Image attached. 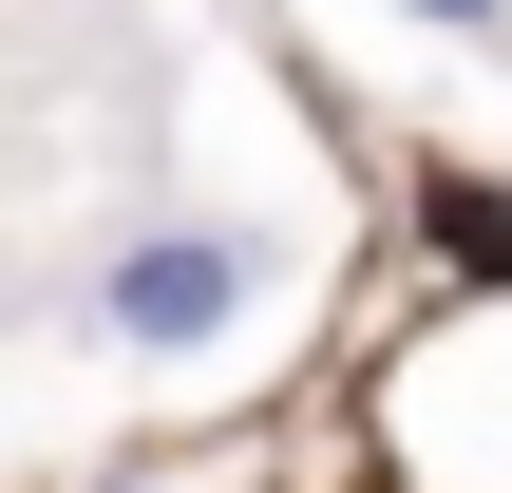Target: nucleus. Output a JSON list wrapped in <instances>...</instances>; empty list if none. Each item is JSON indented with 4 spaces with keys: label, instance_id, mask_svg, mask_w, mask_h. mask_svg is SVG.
I'll list each match as a JSON object with an SVG mask.
<instances>
[{
    "label": "nucleus",
    "instance_id": "obj_2",
    "mask_svg": "<svg viewBox=\"0 0 512 493\" xmlns=\"http://www.w3.org/2000/svg\"><path fill=\"white\" fill-rule=\"evenodd\" d=\"M418 19H512V0H418Z\"/></svg>",
    "mask_w": 512,
    "mask_h": 493
},
{
    "label": "nucleus",
    "instance_id": "obj_1",
    "mask_svg": "<svg viewBox=\"0 0 512 493\" xmlns=\"http://www.w3.org/2000/svg\"><path fill=\"white\" fill-rule=\"evenodd\" d=\"M114 323H133V342H209V323H228V247H133Z\"/></svg>",
    "mask_w": 512,
    "mask_h": 493
}]
</instances>
